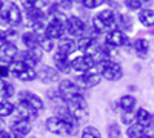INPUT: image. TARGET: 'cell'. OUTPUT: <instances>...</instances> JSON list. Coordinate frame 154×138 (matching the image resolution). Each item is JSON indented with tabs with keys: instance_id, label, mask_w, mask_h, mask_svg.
I'll return each instance as SVG.
<instances>
[{
	"instance_id": "e575fe53",
	"label": "cell",
	"mask_w": 154,
	"mask_h": 138,
	"mask_svg": "<svg viewBox=\"0 0 154 138\" xmlns=\"http://www.w3.org/2000/svg\"><path fill=\"white\" fill-rule=\"evenodd\" d=\"M72 3H74V2H71V0H68V2H66V0H63V2H57L56 5H57V8L63 12V14H65L66 11H69V9L72 8Z\"/></svg>"
},
{
	"instance_id": "8d00e7d4",
	"label": "cell",
	"mask_w": 154,
	"mask_h": 138,
	"mask_svg": "<svg viewBox=\"0 0 154 138\" xmlns=\"http://www.w3.org/2000/svg\"><path fill=\"white\" fill-rule=\"evenodd\" d=\"M8 40H6V35H5V31L0 29V48H2L3 45H6Z\"/></svg>"
},
{
	"instance_id": "52a82bcc",
	"label": "cell",
	"mask_w": 154,
	"mask_h": 138,
	"mask_svg": "<svg viewBox=\"0 0 154 138\" xmlns=\"http://www.w3.org/2000/svg\"><path fill=\"white\" fill-rule=\"evenodd\" d=\"M65 29L71 39H80L86 32V23L79 16H68L65 20Z\"/></svg>"
},
{
	"instance_id": "f1b7e54d",
	"label": "cell",
	"mask_w": 154,
	"mask_h": 138,
	"mask_svg": "<svg viewBox=\"0 0 154 138\" xmlns=\"http://www.w3.org/2000/svg\"><path fill=\"white\" fill-rule=\"evenodd\" d=\"M38 46H40V49L43 52H51V51H54V48H56V42L48 39L45 34H40L38 35Z\"/></svg>"
},
{
	"instance_id": "44dd1931",
	"label": "cell",
	"mask_w": 154,
	"mask_h": 138,
	"mask_svg": "<svg viewBox=\"0 0 154 138\" xmlns=\"http://www.w3.org/2000/svg\"><path fill=\"white\" fill-rule=\"evenodd\" d=\"M16 110H17V117H22L25 120H28V121H32L37 118V110L34 107H31L28 103H25V101H19L16 104Z\"/></svg>"
},
{
	"instance_id": "ac0fdd59",
	"label": "cell",
	"mask_w": 154,
	"mask_h": 138,
	"mask_svg": "<svg viewBox=\"0 0 154 138\" xmlns=\"http://www.w3.org/2000/svg\"><path fill=\"white\" fill-rule=\"evenodd\" d=\"M131 48L134 54L139 58H146L149 55V42L145 39V37H139V39H134L131 42Z\"/></svg>"
},
{
	"instance_id": "d6a6232c",
	"label": "cell",
	"mask_w": 154,
	"mask_h": 138,
	"mask_svg": "<svg viewBox=\"0 0 154 138\" xmlns=\"http://www.w3.org/2000/svg\"><path fill=\"white\" fill-rule=\"evenodd\" d=\"M83 8L86 9H97V8H102L103 6V0H82V2H79Z\"/></svg>"
},
{
	"instance_id": "7a4b0ae2",
	"label": "cell",
	"mask_w": 154,
	"mask_h": 138,
	"mask_svg": "<svg viewBox=\"0 0 154 138\" xmlns=\"http://www.w3.org/2000/svg\"><path fill=\"white\" fill-rule=\"evenodd\" d=\"M45 128H46L48 132L54 134V135H60V137H69L75 131V126H72L71 123H68L63 118H60L59 115L48 117L45 120Z\"/></svg>"
},
{
	"instance_id": "ab89813d",
	"label": "cell",
	"mask_w": 154,
	"mask_h": 138,
	"mask_svg": "<svg viewBox=\"0 0 154 138\" xmlns=\"http://www.w3.org/2000/svg\"><path fill=\"white\" fill-rule=\"evenodd\" d=\"M142 138H154V137H152V135H151V134H145V135H143V137H142Z\"/></svg>"
},
{
	"instance_id": "ba28073f",
	"label": "cell",
	"mask_w": 154,
	"mask_h": 138,
	"mask_svg": "<svg viewBox=\"0 0 154 138\" xmlns=\"http://www.w3.org/2000/svg\"><path fill=\"white\" fill-rule=\"evenodd\" d=\"M96 68H99L96 65V61L89 55H86V54H79L75 57H71V71L75 72V74H79V75L86 74V72L93 71Z\"/></svg>"
},
{
	"instance_id": "836d02e7",
	"label": "cell",
	"mask_w": 154,
	"mask_h": 138,
	"mask_svg": "<svg viewBox=\"0 0 154 138\" xmlns=\"http://www.w3.org/2000/svg\"><path fill=\"white\" fill-rule=\"evenodd\" d=\"M120 121L125 124V126H131V124L136 123V114L134 112H122L120 114Z\"/></svg>"
},
{
	"instance_id": "8fae6325",
	"label": "cell",
	"mask_w": 154,
	"mask_h": 138,
	"mask_svg": "<svg viewBox=\"0 0 154 138\" xmlns=\"http://www.w3.org/2000/svg\"><path fill=\"white\" fill-rule=\"evenodd\" d=\"M105 45L108 48H125V46H130L131 48V42H130V37H128L123 31L120 29H112L105 35Z\"/></svg>"
},
{
	"instance_id": "d590c367",
	"label": "cell",
	"mask_w": 154,
	"mask_h": 138,
	"mask_svg": "<svg viewBox=\"0 0 154 138\" xmlns=\"http://www.w3.org/2000/svg\"><path fill=\"white\" fill-rule=\"evenodd\" d=\"M11 74L8 65H0V80H6V77Z\"/></svg>"
},
{
	"instance_id": "8992f818",
	"label": "cell",
	"mask_w": 154,
	"mask_h": 138,
	"mask_svg": "<svg viewBox=\"0 0 154 138\" xmlns=\"http://www.w3.org/2000/svg\"><path fill=\"white\" fill-rule=\"evenodd\" d=\"M9 71H11L12 77H16L20 81H34L37 78V69L23 65V63H20V61L11 63L9 65Z\"/></svg>"
},
{
	"instance_id": "30bf717a",
	"label": "cell",
	"mask_w": 154,
	"mask_h": 138,
	"mask_svg": "<svg viewBox=\"0 0 154 138\" xmlns=\"http://www.w3.org/2000/svg\"><path fill=\"white\" fill-rule=\"evenodd\" d=\"M66 34V29H65V20L63 19H51L48 23H46V28H45V35L48 39H51L53 42H59L62 40Z\"/></svg>"
},
{
	"instance_id": "cb8c5ba5",
	"label": "cell",
	"mask_w": 154,
	"mask_h": 138,
	"mask_svg": "<svg viewBox=\"0 0 154 138\" xmlns=\"http://www.w3.org/2000/svg\"><path fill=\"white\" fill-rule=\"evenodd\" d=\"M20 39H22L23 46L26 48V51H34V49L40 48V46H38V35L35 32H32V31L23 32Z\"/></svg>"
},
{
	"instance_id": "6da1fadb",
	"label": "cell",
	"mask_w": 154,
	"mask_h": 138,
	"mask_svg": "<svg viewBox=\"0 0 154 138\" xmlns=\"http://www.w3.org/2000/svg\"><path fill=\"white\" fill-rule=\"evenodd\" d=\"M91 28L96 35H106L109 31L117 28V12L112 11L111 8L100 9L91 19Z\"/></svg>"
},
{
	"instance_id": "1f68e13d",
	"label": "cell",
	"mask_w": 154,
	"mask_h": 138,
	"mask_svg": "<svg viewBox=\"0 0 154 138\" xmlns=\"http://www.w3.org/2000/svg\"><path fill=\"white\" fill-rule=\"evenodd\" d=\"M125 8L126 9H130V11H140V9H143V2L142 0H125L123 2Z\"/></svg>"
},
{
	"instance_id": "9c48e42d",
	"label": "cell",
	"mask_w": 154,
	"mask_h": 138,
	"mask_svg": "<svg viewBox=\"0 0 154 138\" xmlns=\"http://www.w3.org/2000/svg\"><path fill=\"white\" fill-rule=\"evenodd\" d=\"M2 17H3V22L8 25V26L14 28V26H19L23 20V12H22V8L14 3V2H9L6 3L3 12H2Z\"/></svg>"
},
{
	"instance_id": "4dcf8cb0",
	"label": "cell",
	"mask_w": 154,
	"mask_h": 138,
	"mask_svg": "<svg viewBox=\"0 0 154 138\" xmlns=\"http://www.w3.org/2000/svg\"><path fill=\"white\" fill-rule=\"evenodd\" d=\"M108 138H122V129L117 123H111L108 126Z\"/></svg>"
},
{
	"instance_id": "83f0119b",
	"label": "cell",
	"mask_w": 154,
	"mask_h": 138,
	"mask_svg": "<svg viewBox=\"0 0 154 138\" xmlns=\"http://www.w3.org/2000/svg\"><path fill=\"white\" fill-rule=\"evenodd\" d=\"M16 104L9 100H0V118H6L14 114Z\"/></svg>"
},
{
	"instance_id": "7402d4cb",
	"label": "cell",
	"mask_w": 154,
	"mask_h": 138,
	"mask_svg": "<svg viewBox=\"0 0 154 138\" xmlns=\"http://www.w3.org/2000/svg\"><path fill=\"white\" fill-rule=\"evenodd\" d=\"M137 22L143 28H154V9L143 8L137 12Z\"/></svg>"
},
{
	"instance_id": "74e56055",
	"label": "cell",
	"mask_w": 154,
	"mask_h": 138,
	"mask_svg": "<svg viewBox=\"0 0 154 138\" xmlns=\"http://www.w3.org/2000/svg\"><path fill=\"white\" fill-rule=\"evenodd\" d=\"M0 138H9V132L3 131V129H0Z\"/></svg>"
},
{
	"instance_id": "2e32d148",
	"label": "cell",
	"mask_w": 154,
	"mask_h": 138,
	"mask_svg": "<svg viewBox=\"0 0 154 138\" xmlns=\"http://www.w3.org/2000/svg\"><path fill=\"white\" fill-rule=\"evenodd\" d=\"M53 61H54V68L60 74H68L71 72V57L63 54L60 51H56L53 54Z\"/></svg>"
},
{
	"instance_id": "277c9868",
	"label": "cell",
	"mask_w": 154,
	"mask_h": 138,
	"mask_svg": "<svg viewBox=\"0 0 154 138\" xmlns=\"http://www.w3.org/2000/svg\"><path fill=\"white\" fill-rule=\"evenodd\" d=\"M57 91L65 103L71 101V100H74L77 97H83V89L74 80H69V78L60 80L59 86H57Z\"/></svg>"
},
{
	"instance_id": "d4e9b609",
	"label": "cell",
	"mask_w": 154,
	"mask_h": 138,
	"mask_svg": "<svg viewBox=\"0 0 154 138\" xmlns=\"http://www.w3.org/2000/svg\"><path fill=\"white\" fill-rule=\"evenodd\" d=\"M96 39L91 35H83L80 39H75V51H79L82 54H86L89 49L96 45Z\"/></svg>"
},
{
	"instance_id": "5bb4252c",
	"label": "cell",
	"mask_w": 154,
	"mask_h": 138,
	"mask_svg": "<svg viewBox=\"0 0 154 138\" xmlns=\"http://www.w3.org/2000/svg\"><path fill=\"white\" fill-rule=\"evenodd\" d=\"M19 48L12 43V42H8L6 45H3L2 48H0V63L2 65H11L14 63L17 55H19Z\"/></svg>"
},
{
	"instance_id": "f546056e",
	"label": "cell",
	"mask_w": 154,
	"mask_h": 138,
	"mask_svg": "<svg viewBox=\"0 0 154 138\" xmlns=\"http://www.w3.org/2000/svg\"><path fill=\"white\" fill-rule=\"evenodd\" d=\"M80 138H103V135L96 126H85L80 132Z\"/></svg>"
},
{
	"instance_id": "d6986e66",
	"label": "cell",
	"mask_w": 154,
	"mask_h": 138,
	"mask_svg": "<svg viewBox=\"0 0 154 138\" xmlns=\"http://www.w3.org/2000/svg\"><path fill=\"white\" fill-rule=\"evenodd\" d=\"M136 123L140 124L142 128L145 129H149L152 128V121H154V114H151V112L145 107H139L136 109Z\"/></svg>"
},
{
	"instance_id": "603a6c76",
	"label": "cell",
	"mask_w": 154,
	"mask_h": 138,
	"mask_svg": "<svg viewBox=\"0 0 154 138\" xmlns=\"http://www.w3.org/2000/svg\"><path fill=\"white\" fill-rule=\"evenodd\" d=\"M56 51H60V52H63V54L72 57V52L75 51V40L71 39V37H68V35H65L62 40L57 42Z\"/></svg>"
},
{
	"instance_id": "4316f807",
	"label": "cell",
	"mask_w": 154,
	"mask_h": 138,
	"mask_svg": "<svg viewBox=\"0 0 154 138\" xmlns=\"http://www.w3.org/2000/svg\"><path fill=\"white\" fill-rule=\"evenodd\" d=\"M145 134H146V129L142 128V126H140V124H137V123L131 124V126H128L126 131H125L126 138H142Z\"/></svg>"
},
{
	"instance_id": "f35d334b",
	"label": "cell",
	"mask_w": 154,
	"mask_h": 138,
	"mask_svg": "<svg viewBox=\"0 0 154 138\" xmlns=\"http://www.w3.org/2000/svg\"><path fill=\"white\" fill-rule=\"evenodd\" d=\"M9 138H23V137H20V135H17L14 132H9Z\"/></svg>"
},
{
	"instance_id": "e0dca14e",
	"label": "cell",
	"mask_w": 154,
	"mask_h": 138,
	"mask_svg": "<svg viewBox=\"0 0 154 138\" xmlns=\"http://www.w3.org/2000/svg\"><path fill=\"white\" fill-rule=\"evenodd\" d=\"M32 131V126H31V121L25 120L22 117H16L14 120H12L11 123V132H14L20 137H26L29 135Z\"/></svg>"
},
{
	"instance_id": "5b68a950",
	"label": "cell",
	"mask_w": 154,
	"mask_h": 138,
	"mask_svg": "<svg viewBox=\"0 0 154 138\" xmlns=\"http://www.w3.org/2000/svg\"><path fill=\"white\" fill-rule=\"evenodd\" d=\"M65 106H66L68 112L72 115V118L77 123H80V121H83V120L88 118L89 109H88V103H86V100H85V95L71 100V101L65 103Z\"/></svg>"
},
{
	"instance_id": "7c38bea8",
	"label": "cell",
	"mask_w": 154,
	"mask_h": 138,
	"mask_svg": "<svg viewBox=\"0 0 154 138\" xmlns=\"http://www.w3.org/2000/svg\"><path fill=\"white\" fill-rule=\"evenodd\" d=\"M74 81L79 84L82 89H89V87H94L102 81V75H100L99 69L96 68V69L89 71L86 74H82V75H79V77H75Z\"/></svg>"
},
{
	"instance_id": "9a60e30c",
	"label": "cell",
	"mask_w": 154,
	"mask_h": 138,
	"mask_svg": "<svg viewBox=\"0 0 154 138\" xmlns=\"http://www.w3.org/2000/svg\"><path fill=\"white\" fill-rule=\"evenodd\" d=\"M59 77H60V72L54 68V66H42L40 69H37V78L40 80L42 83L45 84H53V83H57L59 81Z\"/></svg>"
},
{
	"instance_id": "ffe728a7",
	"label": "cell",
	"mask_w": 154,
	"mask_h": 138,
	"mask_svg": "<svg viewBox=\"0 0 154 138\" xmlns=\"http://www.w3.org/2000/svg\"><path fill=\"white\" fill-rule=\"evenodd\" d=\"M117 107L120 109V112H136L137 98L131 94H125L117 100Z\"/></svg>"
},
{
	"instance_id": "484cf974",
	"label": "cell",
	"mask_w": 154,
	"mask_h": 138,
	"mask_svg": "<svg viewBox=\"0 0 154 138\" xmlns=\"http://www.w3.org/2000/svg\"><path fill=\"white\" fill-rule=\"evenodd\" d=\"M134 28V20L131 16H128V14H123V12H117V29L123 31L125 34L128 31H133Z\"/></svg>"
},
{
	"instance_id": "3957f363",
	"label": "cell",
	"mask_w": 154,
	"mask_h": 138,
	"mask_svg": "<svg viewBox=\"0 0 154 138\" xmlns=\"http://www.w3.org/2000/svg\"><path fill=\"white\" fill-rule=\"evenodd\" d=\"M99 72L102 75V80L106 81H119L123 78V68L119 61L116 60H106L105 63L99 66Z\"/></svg>"
},
{
	"instance_id": "4fadbf2b",
	"label": "cell",
	"mask_w": 154,
	"mask_h": 138,
	"mask_svg": "<svg viewBox=\"0 0 154 138\" xmlns=\"http://www.w3.org/2000/svg\"><path fill=\"white\" fill-rule=\"evenodd\" d=\"M19 101H25L28 103L31 107H34L37 112H40L45 109V101L40 95H37L35 92H31L28 89H23V91H19Z\"/></svg>"
}]
</instances>
